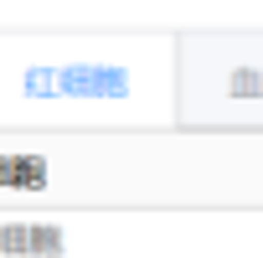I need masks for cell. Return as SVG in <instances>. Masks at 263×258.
I'll return each mask as SVG.
<instances>
[{
  "label": "cell",
  "instance_id": "6da1fadb",
  "mask_svg": "<svg viewBox=\"0 0 263 258\" xmlns=\"http://www.w3.org/2000/svg\"><path fill=\"white\" fill-rule=\"evenodd\" d=\"M42 212H263V135L0 129V217Z\"/></svg>",
  "mask_w": 263,
  "mask_h": 258
}]
</instances>
